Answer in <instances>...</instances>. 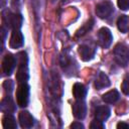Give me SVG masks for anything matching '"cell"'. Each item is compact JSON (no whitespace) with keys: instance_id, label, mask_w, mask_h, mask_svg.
Here are the masks:
<instances>
[{"instance_id":"cell-10","label":"cell","mask_w":129,"mask_h":129,"mask_svg":"<svg viewBox=\"0 0 129 129\" xmlns=\"http://www.w3.org/2000/svg\"><path fill=\"white\" fill-rule=\"evenodd\" d=\"M20 126L22 128H31L34 125V118L27 111H21L18 116Z\"/></svg>"},{"instance_id":"cell-20","label":"cell","mask_w":129,"mask_h":129,"mask_svg":"<svg viewBox=\"0 0 129 129\" xmlns=\"http://www.w3.org/2000/svg\"><path fill=\"white\" fill-rule=\"evenodd\" d=\"M121 89H122V92H123L125 95H129V77H126V78L123 80Z\"/></svg>"},{"instance_id":"cell-7","label":"cell","mask_w":129,"mask_h":129,"mask_svg":"<svg viewBox=\"0 0 129 129\" xmlns=\"http://www.w3.org/2000/svg\"><path fill=\"white\" fill-rule=\"evenodd\" d=\"M16 66V58L14 55L8 53L4 56L3 58V61H2V69H3V72L5 75L7 76H10L14 70Z\"/></svg>"},{"instance_id":"cell-12","label":"cell","mask_w":129,"mask_h":129,"mask_svg":"<svg viewBox=\"0 0 129 129\" xmlns=\"http://www.w3.org/2000/svg\"><path fill=\"white\" fill-rule=\"evenodd\" d=\"M110 86V80L108 78V76L102 72H100L98 74V76L96 77V80H95V87L98 89V90H101V89H104V88H107Z\"/></svg>"},{"instance_id":"cell-19","label":"cell","mask_w":129,"mask_h":129,"mask_svg":"<svg viewBox=\"0 0 129 129\" xmlns=\"http://www.w3.org/2000/svg\"><path fill=\"white\" fill-rule=\"evenodd\" d=\"M93 24H94V20L93 19H90L89 21H87L78 31H77V33H76V35L77 36H83V35H85L87 32H89V30L93 27Z\"/></svg>"},{"instance_id":"cell-23","label":"cell","mask_w":129,"mask_h":129,"mask_svg":"<svg viewBox=\"0 0 129 129\" xmlns=\"http://www.w3.org/2000/svg\"><path fill=\"white\" fill-rule=\"evenodd\" d=\"M3 88H4V90L6 91V92H11L12 91V89H13V83H12V81H10V80H6L4 83H3Z\"/></svg>"},{"instance_id":"cell-1","label":"cell","mask_w":129,"mask_h":129,"mask_svg":"<svg viewBox=\"0 0 129 129\" xmlns=\"http://www.w3.org/2000/svg\"><path fill=\"white\" fill-rule=\"evenodd\" d=\"M17 63H18V69L16 73V80L19 83H26V81L29 78L28 75V57L26 52L21 51L17 53L16 55Z\"/></svg>"},{"instance_id":"cell-24","label":"cell","mask_w":129,"mask_h":129,"mask_svg":"<svg viewBox=\"0 0 129 129\" xmlns=\"http://www.w3.org/2000/svg\"><path fill=\"white\" fill-rule=\"evenodd\" d=\"M71 128L73 129H83L84 128V125L81 123V122H74L72 125H71Z\"/></svg>"},{"instance_id":"cell-13","label":"cell","mask_w":129,"mask_h":129,"mask_svg":"<svg viewBox=\"0 0 129 129\" xmlns=\"http://www.w3.org/2000/svg\"><path fill=\"white\" fill-rule=\"evenodd\" d=\"M73 95L76 100H84L87 95L86 87L81 83H76L73 86Z\"/></svg>"},{"instance_id":"cell-8","label":"cell","mask_w":129,"mask_h":129,"mask_svg":"<svg viewBox=\"0 0 129 129\" xmlns=\"http://www.w3.org/2000/svg\"><path fill=\"white\" fill-rule=\"evenodd\" d=\"M24 43L23 34L19 29H14L11 33V37L9 40V45L11 48H19Z\"/></svg>"},{"instance_id":"cell-25","label":"cell","mask_w":129,"mask_h":129,"mask_svg":"<svg viewBox=\"0 0 129 129\" xmlns=\"http://www.w3.org/2000/svg\"><path fill=\"white\" fill-rule=\"evenodd\" d=\"M117 128H126V129H129V124L128 123H125V122H120L117 124Z\"/></svg>"},{"instance_id":"cell-6","label":"cell","mask_w":129,"mask_h":129,"mask_svg":"<svg viewBox=\"0 0 129 129\" xmlns=\"http://www.w3.org/2000/svg\"><path fill=\"white\" fill-rule=\"evenodd\" d=\"M4 20L7 22V25L14 29H19L22 24V16L20 14H12L7 11V16H4Z\"/></svg>"},{"instance_id":"cell-11","label":"cell","mask_w":129,"mask_h":129,"mask_svg":"<svg viewBox=\"0 0 129 129\" xmlns=\"http://www.w3.org/2000/svg\"><path fill=\"white\" fill-rule=\"evenodd\" d=\"M79 53L81 55V58L84 61H89L95 55V48H93L87 44H82L79 46Z\"/></svg>"},{"instance_id":"cell-22","label":"cell","mask_w":129,"mask_h":129,"mask_svg":"<svg viewBox=\"0 0 129 129\" xmlns=\"http://www.w3.org/2000/svg\"><path fill=\"white\" fill-rule=\"evenodd\" d=\"M117 4L120 9L128 10L129 9V0H117Z\"/></svg>"},{"instance_id":"cell-17","label":"cell","mask_w":129,"mask_h":129,"mask_svg":"<svg viewBox=\"0 0 129 129\" xmlns=\"http://www.w3.org/2000/svg\"><path fill=\"white\" fill-rule=\"evenodd\" d=\"M117 27L121 32H127L129 30V18L126 15H121L117 20Z\"/></svg>"},{"instance_id":"cell-16","label":"cell","mask_w":129,"mask_h":129,"mask_svg":"<svg viewBox=\"0 0 129 129\" xmlns=\"http://www.w3.org/2000/svg\"><path fill=\"white\" fill-rule=\"evenodd\" d=\"M102 99L105 103H108V104H113L115 103L116 101H118L119 99V93L118 91L116 90H111L107 93H105L103 96H102Z\"/></svg>"},{"instance_id":"cell-18","label":"cell","mask_w":129,"mask_h":129,"mask_svg":"<svg viewBox=\"0 0 129 129\" xmlns=\"http://www.w3.org/2000/svg\"><path fill=\"white\" fill-rule=\"evenodd\" d=\"M2 125L5 129H16L17 124L13 116L11 115H5L2 119Z\"/></svg>"},{"instance_id":"cell-21","label":"cell","mask_w":129,"mask_h":129,"mask_svg":"<svg viewBox=\"0 0 129 129\" xmlns=\"http://www.w3.org/2000/svg\"><path fill=\"white\" fill-rule=\"evenodd\" d=\"M90 127L92 129H103L104 128V124H103V121H100L98 119H95L92 121Z\"/></svg>"},{"instance_id":"cell-4","label":"cell","mask_w":129,"mask_h":129,"mask_svg":"<svg viewBox=\"0 0 129 129\" xmlns=\"http://www.w3.org/2000/svg\"><path fill=\"white\" fill-rule=\"evenodd\" d=\"M113 40L111 31L107 27H102L98 32V41L103 48H108Z\"/></svg>"},{"instance_id":"cell-14","label":"cell","mask_w":129,"mask_h":129,"mask_svg":"<svg viewBox=\"0 0 129 129\" xmlns=\"http://www.w3.org/2000/svg\"><path fill=\"white\" fill-rule=\"evenodd\" d=\"M110 113H111V111L107 106H99L95 110V117H96V119L104 122L105 120H107L109 118Z\"/></svg>"},{"instance_id":"cell-15","label":"cell","mask_w":129,"mask_h":129,"mask_svg":"<svg viewBox=\"0 0 129 129\" xmlns=\"http://www.w3.org/2000/svg\"><path fill=\"white\" fill-rule=\"evenodd\" d=\"M1 111L4 113H11L15 111V105L14 102L10 97H5L1 101Z\"/></svg>"},{"instance_id":"cell-3","label":"cell","mask_w":129,"mask_h":129,"mask_svg":"<svg viewBox=\"0 0 129 129\" xmlns=\"http://www.w3.org/2000/svg\"><path fill=\"white\" fill-rule=\"evenodd\" d=\"M29 101V86L26 83H20L16 91V102L19 107H26Z\"/></svg>"},{"instance_id":"cell-5","label":"cell","mask_w":129,"mask_h":129,"mask_svg":"<svg viewBox=\"0 0 129 129\" xmlns=\"http://www.w3.org/2000/svg\"><path fill=\"white\" fill-rule=\"evenodd\" d=\"M113 10H114L113 4L109 1L101 2L96 6V14L100 18H107L108 16L111 15Z\"/></svg>"},{"instance_id":"cell-9","label":"cell","mask_w":129,"mask_h":129,"mask_svg":"<svg viewBox=\"0 0 129 129\" xmlns=\"http://www.w3.org/2000/svg\"><path fill=\"white\" fill-rule=\"evenodd\" d=\"M87 113V106L84 100H77L73 105V114L77 119H84Z\"/></svg>"},{"instance_id":"cell-2","label":"cell","mask_w":129,"mask_h":129,"mask_svg":"<svg viewBox=\"0 0 129 129\" xmlns=\"http://www.w3.org/2000/svg\"><path fill=\"white\" fill-rule=\"evenodd\" d=\"M114 57L116 62L120 66L125 68L129 62V48L124 43L116 44L114 48Z\"/></svg>"}]
</instances>
